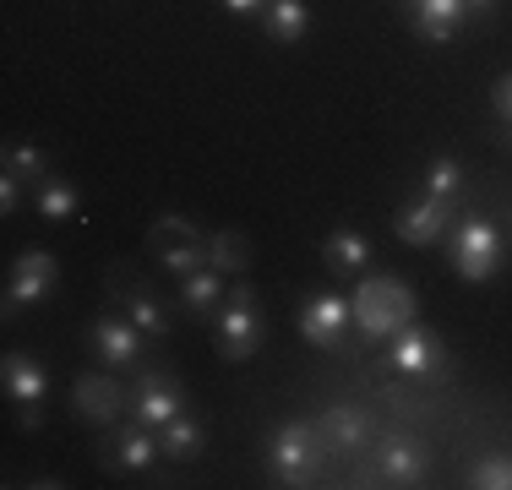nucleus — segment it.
Listing matches in <instances>:
<instances>
[{
  "instance_id": "18",
  "label": "nucleus",
  "mask_w": 512,
  "mask_h": 490,
  "mask_svg": "<svg viewBox=\"0 0 512 490\" xmlns=\"http://www.w3.org/2000/svg\"><path fill=\"white\" fill-rule=\"evenodd\" d=\"M224 294H229L224 273H218V267H202V273H186V278H180L175 305L191 316V322H213L218 305H224Z\"/></svg>"
},
{
  "instance_id": "16",
  "label": "nucleus",
  "mask_w": 512,
  "mask_h": 490,
  "mask_svg": "<svg viewBox=\"0 0 512 490\" xmlns=\"http://www.w3.org/2000/svg\"><path fill=\"white\" fill-rule=\"evenodd\" d=\"M404 17L425 44H453L458 28L469 22V6L463 0H404Z\"/></svg>"
},
{
  "instance_id": "8",
  "label": "nucleus",
  "mask_w": 512,
  "mask_h": 490,
  "mask_svg": "<svg viewBox=\"0 0 512 490\" xmlns=\"http://www.w3.org/2000/svg\"><path fill=\"white\" fill-rule=\"evenodd\" d=\"M186 409V382H180L175 371H158V365H142L137 376H131V420L153 425V431H164L175 414Z\"/></svg>"
},
{
  "instance_id": "27",
  "label": "nucleus",
  "mask_w": 512,
  "mask_h": 490,
  "mask_svg": "<svg viewBox=\"0 0 512 490\" xmlns=\"http://www.w3.org/2000/svg\"><path fill=\"white\" fill-rule=\"evenodd\" d=\"M469 485L474 490H512V458L507 452H485V458L469 469Z\"/></svg>"
},
{
  "instance_id": "25",
  "label": "nucleus",
  "mask_w": 512,
  "mask_h": 490,
  "mask_svg": "<svg viewBox=\"0 0 512 490\" xmlns=\"http://www.w3.org/2000/svg\"><path fill=\"white\" fill-rule=\"evenodd\" d=\"M207 267H218L224 278H240L251 267V240L240 235V229H218V235H207Z\"/></svg>"
},
{
  "instance_id": "23",
  "label": "nucleus",
  "mask_w": 512,
  "mask_h": 490,
  "mask_svg": "<svg viewBox=\"0 0 512 490\" xmlns=\"http://www.w3.org/2000/svg\"><path fill=\"white\" fill-rule=\"evenodd\" d=\"M322 262L333 267L338 278H344V273H365V262H371V240H365L360 229H333V235L322 240Z\"/></svg>"
},
{
  "instance_id": "32",
  "label": "nucleus",
  "mask_w": 512,
  "mask_h": 490,
  "mask_svg": "<svg viewBox=\"0 0 512 490\" xmlns=\"http://www.w3.org/2000/svg\"><path fill=\"white\" fill-rule=\"evenodd\" d=\"M463 6H469V17H491L496 0H463Z\"/></svg>"
},
{
  "instance_id": "1",
  "label": "nucleus",
  "mask_w": 512,
  "mask_h": 490,
  "mask_svg": "<svg viewBox=\"0 0 512 490\" xmlns=\"http://www.w3.org/2000/svg\"><path fill=\"white\" fill-rule=\"evenodd\" d=\"M349 300H355V333L365 343L398 338L414 322V305H420V300H414V289L398 273H365L360 289L349 294Z\"/></svg>"
},
{
  "instance_id": "19",
  "label": "nucleus",
  "mask_w": 512,
  "mask_h": 490,
  "mask_svg": "<svg viewBox=\"0 0 512 490\" xmlns=\"http://www.w3.org/2000/svg\"><path fill=\"white\" fill-rule=\"evenodd\" d=\"M158 452H164V463H197L207 452V420L191 409H180L175 420L158 431Z\"/></svg>"
},
{
  "instance_id": "29",
  "label": "nucleus",
  "mask_w": 512,
  "mask_h": 490,
  "mask_svg": "<svg viewBox=\"0 0 512 490\" xmlns=\"http://www.w3.org/2000/svg\"><path fill=\"white\" fill-rule=\"evenodd\" d=\"M22 191H28V186H22L17 175H6V169H0V213H6V218L22 207Z\"/></svg>"
},
{
  "instance_id": "30",
  "label": "nucleus",
  "mask_w": 512,
  "mask_h": 490,
  "mask_svg": "<svg viewBox=\"0 0 512 490\" xmlns=\"http://www.w3.org/2000/svg\"><path fill=\"white\" fill-rule=\"evenodd\" d=\"M17 425H22V431H39V425H44V403H17Z\"/></svg>"
},
{
  "instance_id": "14",
  "label": "nucleus",
  "mask_w": 512,
  "mask_h": 490,
  "mask_svg": "<svg viewBox=\"0 0 512 490\" xmlns=\"http://www.w3.org/2000/svg\"><path fill=\"white\" fill-rule=\"evenodd\" d=\"M376 474H382V485H425V474H431V452L420 447L414 436L404 431H387L382 447H376Z\"/></svg>"
},
{
  "instance_id": "22",
  "label": "nucleus",
  "mask_w": 512,
  "mask_h": 490,
  "mask_svg": "<svg viewBox=\"0 0 512 490\" xmlns=\"http://www.w3.org/2000/svg\"><path fill=\"white\" fill-rule=\"evenodd\" d=\"M420 191H431L436 202H447V207H458L463 213V196H469V175H463V164L453 153H436L431 164H425V186Z\"/></svg>"
},
{
  "instance_id": "13",
  "label": "nucleus",
  "mask_w": 512,
  "mask_h": 490,
  "mask_svg": "<svg viewBox=\"0 0 512 490\" xmlns=\"http://www.w3.org/2000/svg\"><path fill=\"white\" fill-rule=\"evenodd\" d=\"M453 224H458V207L436 202L431 191L409 196V202L393 213V235L404 245H436V240H447V229H453Z\"/></svg>"
},
{
  "instance_id": "9",
  "label": "nucleus",
  "mask_w": 512,
  "mask_h": 490,
  "mask_svg": "<svg viewBox=\"0 0 512 490\" xmlns=\"http://www.w3.org/2000/svg\"><path fill=\"white\" fill-rule=\"evenodd\" d=\"M349 327H355V300L333 289H316L300 300V338L316 343V349H344Z\"/></svg>"
},
{
  "instance_id": "6",
  "label": "nucleus",
  "mask_w": 512,
  "mask_h": 490,
  "mask_svg": "<svg viewBox=\"0 0 512 490\" xmlns=\"http://www.w3.org/2000/svg\"><path fill=\"white\" fill-rule=\"evenodd\" d=\"M148 256L164 267V273H175V278L202 273L207 267V235L191 224V218L164 213V218H153V229H148Z\"/></svg>"
},
{
  "instance_id": "2",
  "label": "nucleus",
  "mask_w": 512,
  "mask_h": 490,
  "mask_svg": "<svg viewBox=\"0 0 512 490\" xmlns=\"http://www.w3.org/2000/svg\"><path fill=\"white\" fill-rule=\"evenodd\" d=\"M322 463H327V441L316 431V420H284L267 436V469H273L278 485L306 490V485H316Z\"/></svg>"
},
{
  "instance_id": "20",
  "label": "nucleus",
  "mask_w": 512,
  "mask_h": 490,
  "mask_svg": "<svg viewBox=\"0 0 512 490\" xmlns=\"http://www.w3.org/2000/svg\"><path fill=\"white\" fill-rule=\"evenodd\" d=\"M0 387H6L11 403H44V392H50V371H44L33 354L11 349L6 360H0Z\"/></svg>"
},
{
  "instance_id": "28",
  "label": "nucleus",
  "mask_w": 512,
  "mask_h": 490,
  "mask_svg": "<svg viewBox=\"0 0 512 490\" xmlns=\"http://www.w3.org/2000/svg\"><path fill=\"white\" fill-rule=\"evenodd\" d=\"M491 115L512 131V71H502V77L491 82Z\"/></svg>"
},
{
  "instance_id": "21",
  "label": "nucleus",
  "mask_w": 512,
  "mask_h": 490,
  "mask_svg": "<svg viewBox=\"0 0 512 490\" xmlns=\"http://www.w3.org/2000/svg\"><path fill=\"white\" fill-rule=\"evenodd\" d=\"M262 33H267V44H300L311 33V11H306V0H267V11L262 17Z\"/></svg>"
},
{
  "instance_id": "15",
  "label": "nucleus",
  "mask_w": 512,
  "mask_h": 490,
  "mask_svg": "<svg viewBox=\"0 0 512 490\" xmlns=\"http://www.w3.org/2000/svg\"><path fill=\"white\" fill-rule=\"evenodd\" d=\"M316 431H322L327 452H338V458H355V452H365V441L376 436V420L360 409V403H333V409L316 414Z\"/></svg>"
},
{
  "instance_id": "7",
  "label": "nucleus",
  "mask_w": 512,
  "mask_h": 490,
  "mask_svg": "<svg viewBox=\"0 0 512 490\" xmlns=\"http://www.w3.org/2000/svg\"><path fill=\"white\" fill-rule=\"evenodd\" d=\"M387 371L414 376V382H442V376L453 371V360H447V343L436 327L409 322L398 338H387Z\"/></svg>"
},
{
  "instance_id": "10",
  "label": "nucleus",
  "mask_w": 512,
  "mask_h": 490,
  "mask_svg": "<svg viewBox=\"0 0 512 490\" xmlns=\"http://www.w3.org/2000/svg\"><path fill=\"white\" fill-rule=\"evenodd\" d=\"M158 458H164V452H158V431L142 420H131V414L120 425H109L104 441H99V463L109 474H142V469H153Z\"/></svg>"
},
{
  "instance_id": "17",
  "label": "nucleus",
  "mask_w": 512,
  "mask_h": 490,
  "mask_svg": "<svg viewBox=\"0 0 512 490\" xmlns=\"http://www.w3.org/2000/svg\"><path fill=\"white\" fill-rule=\"evenodd\" d=\"M109 289L120 294V311L131 316V322L148 333V343H158V338H169V311L158 305V294L148 289V284H137L131 273H109Z\"/></svg>"
},
{
  "instance_id": "31",
  "label": "nucleus",
  "mask_w": 512,
  "mask_h": 490,
  "mask_svg": "<svg viewBox=\"0 0 512 490\" xmlns=\"http://www.w3.org/2000/svg\"><path fill=\"white\" fill-rule=\"evenodd\" d=\"M224 11H235V17H262L267 11V0H218Z\"/></svg>"
},
{
  "instance_id": "5",
  "label": "nucleus",
  "mask_w": 512,
  "mask_h": 490,
  "mask_svg": "<svg viewBox=\"0 0 512 490\" xmlns=\"http://www.w3.org/2000/svg\"><path fill=\"white\" fill-rule=\"evenodd\" d=\"M71 414H77L82 425H93V431H109V425H120L131 414V387L120 382V371H82L77 382H71Z\"/></svg>"
},
{
  "instance_id": "26",
  "label": "nucleus",
  "mask_w": 512,
  "mask_h": 490,
  "mask_svg": "<svg viewBox=\"0 0 512 490\" xmlns=\"http://www.w3.org/2000/svg\"><path fill=\"white\" fill-rule=\"evenodd\" d=\"M0 169H6V175H17L22 186H33V191L50 180V158H44L39 147H28V142H11L6 147V164H0Z\"/></svg>"
},
{
  "instance_id": "12",
  "label": "nucleus",
  "mask_w": 512,
  "mask_h": 490,
  "mask_svg": "<svg viewBox=\"0 0 512 490\" xmlns=\"http://www.w3.org/2000/svg\"><path fill=\"white\" fill-rule=\"evenodd\" d=\"M142 343H148V333H142L137 322H131L126 311L120 316H99V322L88 327V349H93V360L109 365V371H142Z\"/></svg>"
},
{
  "instance_id": "24",
  "label": "nucleus",
  "mask_w": 512,
  "mask_h": 490,
  "mask_svg": "<svg viewBox=\"0 0 512 490\" xmlns=\"http://www.w3.org/2000/svg\"><path fill=\"white\" fill-rule=\"evenodd\" d=\"M33 202H39V218L44 224H71V218L82 213V191L71 186V180H60V175H50L39 191H33Z\"/></svg>"
},
{
  "instance_id": "11",
  "label": "nucleus",
  "mask_w": 512,
  "mask_h": 490,
  "mask_svg": "<svg viewBox=\"0 0 512 490\" xmlns=\"http://www.w3.org/2000/svg\"><path fill=\"white\" fill-rule=\"evenodd\" d=\"M60 284V262L50 251H22L17 262H11V278H6V322H17L28 305H44Z\"/></svg>"
},
{
  "instance_id": "3",
  "label": "nucleus",
  "mask_w": 512,
  "mask_h": 490,
  "mask_svg": "<svg viewBox=\"0 0 512 490\" xmlns=\"http://www.w3.org/2000/svg\"><path fill=\"white\" fill-rule=\"evenodd\" d=\"M447 262L463 284H491L496 273L507 267V240L491 218H458L447 229Z\"/></svg>"
},
{
  "instance_id": "4",
  "label": "nucleus",
  "mask_w": 512,
  "mask_h": 490,
  "mask_svg": "<svg viewBox=\"0 0 512 490\" xmlns=\"http://www.w3.org/2000/svg\"><path fill=\"white\" fill-rule=\"evenodd\" d=\"M213 338H218V354H224L229 365H246L262 354L267 327H262V305H256L251 284H229L224 305H218V316H213Z\"/></svg>"
}]
</instances>
